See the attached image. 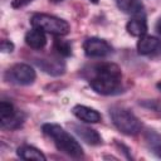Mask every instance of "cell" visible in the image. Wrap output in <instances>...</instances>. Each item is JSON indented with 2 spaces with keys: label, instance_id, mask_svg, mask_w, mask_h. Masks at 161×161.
<instances>
[{
  "label": "cell",
  "instance_id": "6da1fadb",
  "mask_svg": "<svg viewBox=\"0 0 161 161\" xmlns=\"http://www.w3.org/2000/svg\"><path fill=\"white\" fill-rule=\"evenodd\" d=\"M88 82L93 91L102 96L117 94L122 89V72L114 63L96 64L89 70Z\"/></svg>",
  "mask_w": 161,
  "mask_h": 161
},
{
  "label": "cell",
  "instance_id": "7a4b0ae2",
  "mask_svg": "<svg viewBox=\"0 0 161 161\" xmlns=\"http://www.w3.org/2000/svg\"><path fill=\"white\" fill-rule=\"evenodd\" d=\"M42 131L53 140L55 147L73 157V158H80L83 157V148L82 146L79 145V142L70 135L68 133L63 127H60L59 125H55V123H44L42 126Z\"/></svg>",
  "mask_w": 161,
  "mask_h": 161
},
{
  "label": "cell",
  "instance_id": "3957f363",
  "mask_svg": "<svg viewBox=\"0 0 161 161\" xmlns=\"http://www.w3.org/2000/svg\"><path fill=\"white\" fill-rule=\"evenodd\" d=\"M109 116L114 127L127 136H135L140 133L142 128L141 121L127 108L123 107H112L109 109Z\"/></svg>",
  "mask_w": 161,
  "mask_h": 161
},
{
  "label": "cell",
  "instance_id": "277c9868",
  "mask_svg": "<svg viewBox=\"0 0 161 161\" xmlns=\"http://www.w3.org/2000/svg\"><path fill=\"white\" fill-rule=\"evenodd\" d=\"M30 24L33 28L40 29L44 33H49L53 35H67L70 30L69 24L58 16L49 15V14H43V13H36L30 18Z\"/></svg>",
  "mask_w": 161,
  "mask_h": 161
},
{
  "label": "cell",
  "instance_id": "5b68a950",
  "mask_svg": "<svg viewBox=\"0 0 161 161\" xmlns=\"http://www.w3.org/2000/svg\"><path fill=\"white\" fill-rule=\"evenodd\" d=\"M6 82L16 86H29L34 83L36 73L34 68L26 63H16L11 65L4 74Z\"/></svg>",
  "mask_w": 161,
  "mask_h": 161
},
{
  "label": "cell",
  "instance_id": "8992f818",
  "mask_svg": "<svg viewBox=\"0 0 161 161\" xmlns=\"http://www.w3.org/2000/svg\"><path fill=\"white\" fill-rule=\"evenodd\" d=\"M83 49L86 55L89 58H104L113 52L111 44L107 40L97 36L86 39V42L83 43Z\"/></svg>",
  "mask_w": 161,
  "mask_h": 161
},
{
  "label": "cell",
  "instance_id": "52a82bcc",
  "mask_svg": "<svg viewBox=\"0 0 161 161\" xmlns=\"http://www.w3.org/2000/svg\"><path fill=\"white\" fill-rule=\"evenodd\" d=\"M36 65L45 72L47 74L58 77L62 75L65 72V64L63 60H60V58H54V57H47V58H40L35 60Z\"/></svg>",
  "mask_w": 161,
  "mask_h": 161
},
{
  "label": "cell",
  "instance_id": "ba28073f",
  "mask_svg": "<svg viewBox=\"0 0 161 161\" xmlns=\"http://www.w3.org/2000/svg\"><path fill=\"white\" fill-rule=\"evenodd\" d=\"M70 128L74 131V133L82 141H84L88 145L97 146V145L102 143V137L94 128H91V127L84 126V125H77V123H72Z\"/></svg>",
  "mask_w": 161,
  "mask_h": 161
},
{
  "label": "cell",
  "instance_id": "9c48e42d",
  "mask_svg": "<svg viewBox=\"0 0 161 161\" xmlns=\"http://www.w3.org/2000/svg\"><path fill=\"white\" fill-rule=\"evenodd\" d=\"M137 50L141 55H156L161 53V40L152 35H143L137 43Z\"/></svg>",
  "mask_w": 161,
  "mask_h": 161
},
{
  "label": "cell",
  "instance_id": "30bf717a",
  "mask_svg": "<svg viewBox=\"0 0 161 161\" xmlns=\"http://www.w3.org/2000/svg\"><path fill=\"white\" fill-rule=\"evenodd\" d=\"M72 113L80 121L86 122V123H98L102 119V116L98 111H96L94 108L83 106V104H77L72 108Z\"/></svg>",
  "mask_w": 161,
  "mask_h": 161
},
{
  "label": "cell",
  "instance_id": "8fae6325",
  "mask_svg": "<svg viewBox=\"0 0 161 161\" xmlns=\"http://www.w3.org/2000/svg\"><path fill=\"white\" fill-rule=\"evenodd\" d=\"M126 29L128 31V34H131L132 36H143L147 33V21H146V15L143 14H138V15H133L127 25Z\"/></svg>",
  "mask_w": 161,
  "mask_h": 161
},
{
  "label": "cell",
  "instance_id": "7c38bea8",
  "mask_svg": "<svg viewBox=\"0 0 161 161\" xmlns=\"http://www.w3.org/2000/svg\"><path fill=\"white\" fill-rule=\"evenodd\" d=\"M25 43L33 49H43L47 44L45 33L42 31L40 29L33 28L25 34Z\"/></svg>",
  "mask_w": 161,
  "mask_h": 161
},
{
  "label": "cell",
  "instance_id": "4fadbf2b",
  "mask_svg": "<svg viewBox=\"0 0 161 161\" xmlns=\"http://www.w3.org/2000/svg\"><path fill=\"white\" fill-rule=\"evenodd\" d=\"M16 153L23 160H35V161H45L47 160L45 155L40 150H38L36 147L30 146V145H21L20 147H18Z\"/></svg>",
  "mask_w": 161,
  "mask_h": 161
},
{
  "label": "cell",
  "instance_id": "5bb4252c",
  "mask_svg": "<svg viewBox=\"0 0 161 161\" xmlns=\"http://www.w3.org/2000/svg\"><path fill=\"white\" fill-rule=\"evenodd\" d=\"M116 3L122 11L131 14L132 16L145 13L142 3H140L138 0H116Z\"/></svg>",
  "mask_w": 161,
  "mask_h": 161
},
{
  "label": "cell",
  "instance_id": "9a60e30c",
  "mask_svg": "<svg viewBox=\"0 0 161 161\" xmlns=\"http://www.w3.org/2000/svg\"><path fill=\"white\" fill-rule=\"evenodd\" d=\"M24 119H25L24 113L16 111L15 114H13L11 117L5 118V119H0V123H1V127L5 130H16L24 123Z\"/></svg>",
  "mask_w": 161,
  "mask_h": 161
},
{
  "label": "cell",
  "instance_id": "2e32d148",
  "mask_svg": "<svg viewBox=\"0 0 161 161\" xmlns=\"http://www.w3.org/2000/svg\"><path fill=\"white\" fill-rule=\"evenodd\" d=\"M53 48L59 57H69L72 54V44L68 40L55 39L53 43Z\"/></svg>",
  "mask_w": 161,
  "mask_h": 161
},
{
  "label": "cell",
  "instance_id": "e0dca14e",
  "mask_svg": "<svg viewBox=\"0 0 161 161\" xmlns=\"http://www.w3.org/2000/svg\"><path fill=\"white\" fill-rule=\"evenodd\" d=\"M15 112H16V109L14 108V106L10 102L1 101V103H0V119H5V118L10 117Z\"/></svg>",
  "mask_w": 161,
  "mask_h": 161
},
{
  "label": "cell",
  "instance_id": "ac0fdd59",
  "mask_svg": "<svg viewBox=\"0 0 161 161\" xmlns=\"http://www.w3.org/2000/svg\"><path fill=\"white\" fill-rule=\"evenodd\" d=\"M146 141L151 146H153V148H156L157 146L161 145V136L158 133H156L155 131H147V133H146Z\"/></svg>",
  "mask_w": 161,
  "mask_h": 161
},
{
  "label": "cell",
  "instance_id": "d6986e66",
  "mask_svg": "<svg viewBox=\"0 0 161 161\" xmlns=\"http://www.w3.org/2000/svg\"><path fill=\"white\" fill-rule=\"evenodd\" d=\"M140 104H142L143 107L146 108H150V109H153V111H161V103L155 101V99H151V101H143V102H140Z\"/></svg>",
  "mask_w": 161,
  "mask_h": 161
},
{
  "label": "cell",
  "instance_id": "ffe728a7",
  "mask_svg": "<svg viewBox=\"0 0 161 161\" xmlns=\"http://www.w3.org/2000/svg\"><path fill=\"white\" fill-rule=\"evenodd\" d=\"M14 48H15L14 47V43L10 42V40H8V39H4L1 42V44H0V49H1L3 53H11L14 50Z\"/></svg>",
  "mask_w": 161,
  "mask_h": 161
},
{
  "label": "cell",
  "instance_id": "44dd1931",
  "mask_svg": "<svg viewBox=\"0 0 161 161\" xmlns=\"http://www.w3.org/2000/svg\"><path fill=\"white\" fill-rule=\"evenodd\" d=\"M33 0H13L11 1V6L14 9H20V8H24L28 4H30Z\"/></svg>",
  "mask_w": 161,
  "mask_h": 161
},
{
  "label": "cell",
  "instance_id": "7402d4cb",
  "mask_svg": "<svg viewBox=\"0 0 161 161\" xmlns=\"http://www.w3.org/2000/svg\"><path fill=\"white\" fill-rule=\"evenodd\" d=\"M155 152H156L157 157H160V158H161V145H160V146H157V147L155 148Z\"/></svg>",
  "mask_w": 161,
  "mask_h": 161
},
{
  "label": "cell",
  "instance_id": "603a6c76",
  "mask_svg": "<svg viewBox=\"0 0 161 161\" xmlns=\"http://www.w3.org/2000/svg\"><path fill=\"white\" fill-rule=\"evenodd\" d=\"M156 30H157V33L161 35V19L157 21V24H156Z\"/></svg>",
  "mask_w": 161,
  "mask_h": 161
},
{
  "label": "cell",
  "instance_id": "cb8c5ba5",
  "mask_svg": "<svg viewBox=\"0 0 161 161\" xmlns=\"http://www.w3.org/2000/svg\"><path fill=\"white\" fill-rule=\"evenodd\" d=\"M156 88H157V89L161 92V80H160V82H157V84H156Z\"/></svg>",
  "mask_w": 161,
  "mask_h": 161
},
{
  "label": "cell",
  "instance_id": "d4e9b609",
  "mask_svg": "<svg viewBox=\"0 0 161 161\" xmlns=\"http://www.w3.org/2000/svg\"><path fill=\"white\" fill-rule=\"evenodd\" d=\"M50 1H53V3H59V1H62V0H50Z\"/></svg>",
  "mask_w": 161,
  "mask_h": 161
},
{
  "label": "cell",
  "instance_id": "484cf974",
  "mask_svg": "<svg viewBox=\"0 0 161 161\" xmlns=\"http://www.w3.org/2000/svg\"><path fill=\"white\" fill-rule=\"evenodd\" d=\"M91 1H92V3H94V4H97V3H98V0H91Z\"/></svg>",
  "mask_w": 161,
  "mask_h": 161
}]
</instances>
